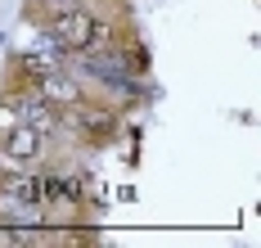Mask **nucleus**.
<instances>
[{"mask_svg": "<svg viewBox=\"0 0 261 248\" xmlns=\"http://www.w3.org/2000/svg\"><path fill=\"white\" fill-rule=\"evenodd\" d=\"M41 149H45V136L32 122H14L9 131H0V154L9 163H32V158H41Z\"/></svg>", "mask_w": 261, "mask_h": 248, "instance_id": "f03ea898", "label": "nucleus"}, {"mask_svg": "<svg viewBox=\"0 0 261 248\" xmlns=\"http://www.w3.org/2000/svg\"><path fill=\"white\" fill-rule=\"evenodd\" d=\"M95 9L90 5H81V0H68L63 9H54L50 18V36L54 45H63V50H86L90 45V32H95Z\"/></svg>", "mask_w": 261, "mask_h": 248, "instance_id": "f257e3e1", "label": "nucleus"}, {"mask_svg": "<svg viewBox=\"0 0 261 248\" xmlns=\"http://www.w3.org/2000/svg\"><path fill=\"white\" fill-rule=\"evenodd\" d=\"M18 244H27V235L18 226H5V221H0V248H18Z\"/></svg>", "mask_w": 261, "mask_h": 248, "instance_id": "7ed1b4c3", "label": "nucleus"}]
</instances>
